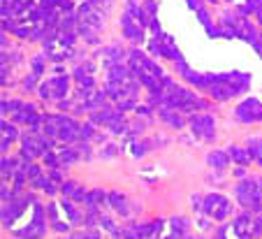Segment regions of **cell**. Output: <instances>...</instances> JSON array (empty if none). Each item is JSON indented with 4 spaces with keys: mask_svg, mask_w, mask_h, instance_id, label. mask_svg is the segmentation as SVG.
<instances>
[{
    "mask_svg": "<svg viewBox=\"0 0 262 239\" xmlns=\"http://www.w3.org/2000/svg\"><path fill=\"white\" fill-rule=\"evenodd\" d=\"M190 133H193L198 140L211 142L213 135H216V121H213V116H209V114H195L193 119H190Z\"/></svg>",
    "mask_w": 262,
    "mask_h": 239,
    "instance_id": "cell-7",
    "label": "cell"
},
{
    "mask_svg": "<svg viewBox=\"0 0 262 239\" xmlns=\"http://www.w3.org/2000/svg\"><path fill=\"white\" fill-rule=\"evenodd\" d=\"M257 228H260V234H262V211H260V216H257Z\"/></svg>",
    "mask_w": 262,
    "mask_h": 239,
    "instance_id": "cell-19",
    "label": "cell"
},
{
    "mask_svg": "<svg viewBox=\"0 0 262 239\" xmlns=\"http://www.w3.org/2000/svg\"><path fill=\"white\" fill-rule=\"evenodd\" d=\"M56 137L63 144H72V142L81 140V123H77L74 119L65 114H56Z\"/></svg>",
    "mask_w": 262,
    "mask_h": 239,
    "instance_id": "cell-4",
    "label": "cell"
},
{
    "mask_svg": "<svg viewBox=\"0 0 262 239\" xmlns=\"http://www.w3.org/2000/svg\"><path fill=\"white\" fill-rule=\"evenodd\" d=\"M230 160L232 158H230L228 151H211V154L207 156V163L211 165L213 169H225L230 165Z\"/></svg>",
    "mask_w": 262,
    "mask_h": 239,
    "instance_id": "cell-14",
    "label": "cell"
},
{
    "mask_svg": "<svg viewBox=\"0 0 262 239\" xmlns=\"http://www.w3.org/2000/svg\"><path fill=\"white\" fill-rule=\"evenodd\" d=\"M21 158L24 160H33V158H45L54 146V137H45V135H35V133H28L21 137Z\"/></svg>",
    "mask_w": 262,
    "mask_h": 239,
    "instance_id": "cell-1",
    "label": "cell"
},
{
    "mask_svg": "<svg viewBox=\"0 0 262 239\" xmlns=\"http://www.w3.org/2000/svg\"><path fill=\"white\" fill-rule=\"evenodd\" d=\"M228 154L237 165H248L253 160L251 154H248V149H242V146H228Z\"/></svg>",
    "mask_w": 262,
    "mask_h": 239,
    "instance_id": "cell-15",
    "label": "cell"
},
{
    "mask_svg": "<svg viewBox=\"0 0 262 239\" xmlns=\"http://www.w3.org/2000/svg\"><path fill=\"white\" fill-rule=\"evenodd\" d=\"M246 149H248V154H251V158L255 160L257 165H262V135L260 137H251Z\"/></svg>",
    "mask_w": 262,
    "mask_h": 239,
    "instance_id": "cell-16",
    "label": "cell"
},
{
    "mask_svg": "<svg viewBox=\"0 0 262 239\" xmlns=\"http://www.w3.org/2000/svg\"><path fill=\"white\" fill-rule=\"evenodd\" d=\"M188 237V221L186 219H172L167 223V234L163 239H186Z\"/></svg>",
    "mask_w": 262,
    "mask_h": 239,
    "instance_id": "cell-9",
    "label": "cell"
},
{
    "mask_svg": "<svg viewBox=\"0 0 262 239\" xmlns=\"http://www.w3.org/2000/svg\"><path fill=\"white\" fill-rule=\"evenodd\" d=\"M84 202H86V209L89 211H100V207H104V202H109V195L104 193V190L95 188V190H89Z\"/></svg>",
    "mask_w": 262,
    "mask_h": 239,
    "instance_id": "cell-11",
    "label": "cell"
},
{
    "mask_svg": "<svg viewBox=\"0 0 262 239\" xmlns=\"http://www.w3.org/2000/svg\"><path fill=\"white\" fill-rule=\"evenodd\" d=\"M70 89V79L65 75H56L51 79H47L45 84H40V95L45 100H65Z\"/></svg>",
    "mask_w": 262,
    "mask_h": 239,
    "instance_id": "cell-5",
    "label": "cell"
},
{
    "mask_svg": "<svg viewBox=\"0 0 262 239\" xmlns=\"http://www.w3.org/2000/svg\"><path fill=\"white\" fill-rule=\"evenodd\" d=\"M16 140V128L12 123H7V121H3V154H7V149H10V144Z\"/></svg>",
    "mask_w": 262,
    "mask_h": 239,
    "instance_id": "cell-17",
    "label": "cell"
},
{
    "mask_svg": "<svg viewBox=\"0 0 262 239\" xmlns=\"http://www.w3.org/2000/svg\"><path fill=\"white\" fill-rule=\"evenodd\" d=\"M234 116L242 123H262V102L257 98H246L237 105Z\"/></svg>",
    "mask_w": 262,
    "mask_h": 239,
    "instance_id": "cell-6",
    "label": "cell"
},
{
    "mask_svg": "<svg viewBox=\"0 0 262 239\" xmlns=\"http://www.w3.org/2000/svg\"><path fill=\"white\" fill-rule=\"evenodd\" d=\"M179 110H172V107H160L158 110V116L165 121V123H169L172 128H181L183 125V116L177 114Z\"/></svg>",
    "mask_w": 262,
    "mask_h": 239,
    "instance_id": "cell-13",
    "label": "cell"
},
{
    "mask_svg": "<svg viewBox=\"0 0 262 239\" xmlns=\"http://www.w3.org/2000/svg\"><path fill=\"white\" fill-rule=\"evenodd\" d=\"M232 207H234V204L230 202L225 195H221V193L207 195V198H204V202H202V211L207 214V219L218 221V223H223V221L232 214Z\"/></svg>",
    "mask_w": 262,
    "mask_h": 239,
    "instance_id": "cell-2",
    "label": "cell"
},
{
    "mask_svg": "<svg viewBox=\"0 0 262 239\" xmlns=\"http://www.w3.org/2000/svg\"><path fill=\"white\" fill-rule=\"evenodd\" d=\"M213 239H244V237L237 232V230H234L232 223H223L221 228L216 230V237H213Z\"/></svg>",
    "mask_w": 262,
    "mask_h": 239,
    "instance_id": "cell-18",
    "label": "cell"
},
{
    "mask_svg": "<svg viewBox=\"0 0 262 239\" xmlns=\"http://www.w3.org/2000/svg\"><path fill=\"white\" fill-rule=\"evenodd\" d=\"M234 198H237V202L242 204L244 209L257 214V184H255V177H248V179L239 181V184L234 186Z\"/></svg>",
    "mask_w": 262,
    "mask_h": 239,
    "instance_id": "cell-3",
    "label": "cell"
},
{
    "mask_svg": "<svg viewBox=\"0 0 262 239\" xmlns=\"http://www.w3.org/2000/svg\"><path fill=\"white\" fill-rule=\"evenodd\" d=\"M60 193H63L68 200H77V202H84L86 195H89V190H86L84 186L74 184V181H63V184H60Z\"/></svg>",
    "mask_w": 262,
    "mask_h": 239,
    "instance_id": "cell-10",
    "label": "cell"
},
{
    "mask_svg": "<svg viewBox=\"0 0 262 239\" xmlns=\"http://www.w3.org/2000/svg\"><path fill=\"white\" fill-rule=\"evenodd\" d=\"M121 28H123V35L128 37V40H142L144 21L135 19L133 12H125L123 19H121Z\"/></svg>",
    "mask_w": 262,
    "mask_h": 239,
    "instance_id": "cell-8",
    "label": "cell"
},
{
    "mask_svg": "<svg viewBox=\"0 0 262 239\" xmlns=\"http://www.w3.org/2000/svg\"><path fill=\"white\" fill-rule=\"evenodd\" d=\"M109 207L116 211L119 216H128L130 214V207H128V198L121 193H109Z\"/></svg>",
    "mask_w": 262,
    "mask_h": 239,
    "instance_id": "cell-12",
    "label": "cell"
},
{
    "mask_svg": "<svg viewBox=\"0 0 262 239\" xmlns=\"http://www.w3.org/2000/svg\"><path fill=\"white\" fill-rule=\"evenodd\" d=\"M186 239H195V237H186Z\"/></svg>",
    "mask_w": 262,
    "mask_h": 239,
    "instance_id": "cell-20",
    "label": "cell"
}]
</instances>
